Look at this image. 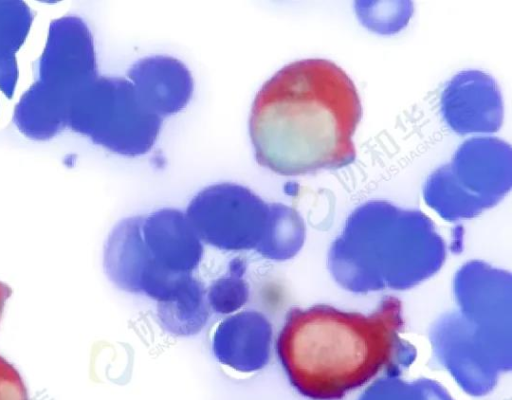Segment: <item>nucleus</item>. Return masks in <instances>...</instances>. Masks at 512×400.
I'll list each match as a JSON object with an SVG mask.
<instances>
[{
  "instance_id": "ddd939ff",
  "label": "nucleus",
  "mask_w": 512,
  "mask_h": 400,
  "mask_svg": "<svg viewBox=\"0 0 512 400\" xmlns=\"http://www.w3.org/2000/svg\"><path fill=\"white\" fill-rule=\"evenodd\" d=\"M15 2H0V56L10 57L29 28V12Z\"/></svg>"
},
{
  "instance_id": "f257e3e1",
  "label": "nucleus",
  "mask_w": 512,
  "mask_h": 400,
  "mask_svg": "<svg viewBox=\"0 0 512 400\" xmlns=\"http://www.w3.org/2000/svg\"><path fill=\"white\" fill-rule=\"evenodd\" d=\"M362 114L352 79L334 62L298 60L282 67L256 94L249 134L259 165L300 176L351 164Z\"/></svg>"
},
{
  "instance_id": "9d476101",
  "label": "nucleus",
  "mask_w": 512,
  "mask_h": 400,
  "mask_svg": "<svg viewBox=\"0 0 512 400\" xmlns=\"http://www.w3.org/2000/svg\"><path fill=\"white\" fill-rule=\"evenodd\" d=\"M156 313L161 326L173 335L199 333L209 318L204 286L193 275L188 276L168 298L157 302Z\"/></svg>"
},
{
  "instance_id": "423d86ee",
  "label": "nucleus",
  "mask_w": 512,
  "mask_h": 400,
  "mask_svg": "<svg viewBox=\"0 0 512 400\" xmlns=\"http://www.w3.org/2000/svg\"><path fill=\"white\" fill-rule=\"evenodd\" d=\"M40 70L41 83L68 102L97 77L92 39L81 20L66 17L51 26Z\"/></svg>"
},
{
  "instance_id": "9b49d317",
  "label": "nucleus",
  "mask_w": 512,
  "mask_h": 400,
  "mask_svg": "<svg viewBox=\"0 0 512 400\" xmlns=\"http://www.w3.org/2000/svg\"><path fill=\"white\" fill-rule=\"evenodd\" d=\"M68 104V100L39 82L19 102L16 122L32 138L52 137L67 122Z\"/></svg>"
},
{
  "instance_id": "2eb2a0df",
  "label": "nucleus",
  "mask_w": 512,
  "mask_h": 400,
  "mask_svg": "<svg viewBox=\"0 0 512 400\" xmlns=\"http://www.w3.org/2000/svg\"><path fill=\"white\" fill-rule=\"evenodd\" d=\"M11 293V288L7 284L0 281V319L2 317L5 303L10 297Z\"/></svg>"
},
{
  "instance_id": "6e6552de",
  "label": "nucleus",
  "mask_w": 512,
  "mask_h": 400,
  "mask_svg": "<svg viewBox=\"0 0 512 400\" xmlns=\"http://www.w3.org/2000/svg\"><path fill=\"white\" fill-rule=\"evenodd\" d=\"M272 328L267 318L255 310H245L225 318L215 329L212 349L223 365L241 373L263 369L269 360Z\"/></svg>"
},
{
  "instance_id": "f8f14e48",
  "label": "nucleus",
  "mask_w": 512,
  "mask_h": 400,
  "mask_svg": "<svg viewBox=\"0 0 512 400\" xmlns=\"http://www.w3.org/2000/svg\"><path fill=\"white\" fill-rule=\"evenodd\" d=\"M245 267L240 261L233 260L228 274L215 280L206 291L210 309L218 314H231L249 299V286L243 278Z\"/></svg>"
},
{
  "instance_id": "1a4fd4ad",
  "label": "nucleus",
  "mask_w": 512,
  "mask_h": 400,
  "mask_svg": "<svg viewBox=\"0 0 512 400\" xmlns=\"http://www.w3.org/2000/svg\"><path fill=\"white\" fill-rule=\"evenodd\" d=\"M128 77L162 118L184 108L193 91L188 69L171 57L141 59L130 68Z\"/></svg>"
},
{
  "instance_id": "0eeeda50",
  "label": "nucleus",
  "mask_w": 512,
  "mask_h": 400,
  "mask_svg": "<svg viewBox=\"0 0 512 400\" xmlns=\"http://www.w3.org/2000/svg\"><path fill=\"white\" fill-rule=\"evenodd\" d=\"M442 113L459 133L493 132L502 120V101L492 78L479 71L455 76L442 95Z\"/></svg>"
},
{
  "instance_id": "f03ea898",
  "label": "nucleus",
  "mask_w": 512,
  "mask_h": 400,
  "mask_svg": "<svg viewBox=\"0 0 512 400\" xmlns=\"http://www.w3.org/2000/svg\"><path fill=\"white\" fill-rule=\"evenodd\" d=\"M403 324L402 303L394 296L369 314L327 305L295 307L287 313L275 349L298 393L311 400H339L391 363Z\"/></svg>"
},
{
  "instance_id": "7ed1b4c3",
  "label": "nucleus",
  "mask_w": 512,
  "mask_h": 400,
  "mask_svg": "<svg viewBox=\"0 0 512 400\" xmlns=\"http://www.w3.org/2000/svg\"><path fill=\"white\" fill-rule=\"evenodd\" d=\"M202 257V241L186 214L165 208L117 223L104 245L103 266L119 289L160 302Z\"/></svg>"
},
{
  "instance_id": "4468645a",
  "label": "nucleus",
  "mask_w": 512,
  "mask_h": 400,
  "mask_svg": "<svg viewBox=\"0 0 512 400\" xmlns=\"http://www.w3.org/2000/svg\"><path fill=\"white\" fill-rule=\"evenodd\" d=\"M0 400H29L27 388L18 370L0 356Z\"/></svg>"
},
{
  "instance_id": "20e7f679",
  "label": "nucleus",
  "mask_w": 512,
  "mask_h": 400,
  "mask_svg": "<svg viewBox=\"0 0 512 400\" xmlns=\"http://www.w3.org/2000/svg\"><path fill=\"white\" fill-rule=\"evenodd\" d=\"M163 118L129 78L95 77L68 105L67 122L115 153L136 156L153 146Z\"/></svg>"
},
{
  "instance_id": "39448f33",
  "label": "nucleus",
  "mask_w": 512,
  "mask_h": 400,
  "mask_svg": "<svg viewBox=\"0 0 512 400\" xmlns=\"http://www.w3.org/2000/svg\"><path fill=\"white\" fill-rule=\"evenodd\" d=\"M283 209L246 187L221 183L200 191L185 214L204 243L225 251L256 250L267 258Z\"/></svg>"
}]
</instances>
